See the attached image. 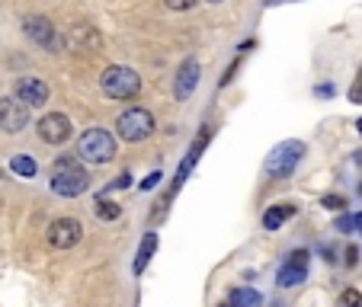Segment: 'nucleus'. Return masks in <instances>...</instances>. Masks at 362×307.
I'll return each mask as SVG.
<instances>
[{
	"instance_id": "f257e3e1",
	"label": "nucleus",
	"mask_w": 362,
	"mask_h": 307,
	"mask_svg": "<svg viewBox=\"0 0 362 307\" xmlns=\"http://www.w3.org/2000/svg\"><path fill=\"white\" fill-rule=\"evenodd\" d=\"M87 186H90V176L81 167L77 154H64V157H58L52 164V192H58L64 198H74L81 192H87Z\"/></svg>"
},
{
	"instance_id": "f03ea898",
	"label": "nucleus",
	"mask_w": 362,
	"mask_h": 307,
	"mask_svg": "<svg viewBox=\"0 0 362 307\" xmlns=\"http://www.w3.org/2000/svg\"><path fill=\"white\" fill-rule=\"evenodd\" d=\"M116 157V138L106 128H87L77 141V160L87 164H110Z\"/></svg>"
},
{
	"instance_id": "7ed1b4c3",
	"label": "nucleus",
	"mask_w": 362,
	"mask_h": 307,
	"mask_svg": "<svg viewBox=\"0 0 362 307\" xmlns=\"http://www.w3.org/2000/svg\"><path fill=\"white\" fill-rule=\"evenodd\" d=\"M100 87H103V93L112 96V100H132V96H138V90H141V77L132 68H125V64H112V68H106L100 74Z\"/></svg>"
},
{
	"instance_id": "20e7f679",
	"label": "nucleus",
	"mask_w": 362,
	"mask_h": 307,
	"mask_svg": "<svg viewBox=\"0 0 362 307\" xmlns=\"http://www.w3.org/2000/svg\"><path fill=\"white\" fill-rule=\"evenodd\" d=\"M151 131H154V116H151L148 109H141V106H132V109H125L122 116L116 119V135L129 144H138V141H144V138H151Z\"/></svg>"
},
{
	"instance_id": "39448f33",
	"label": "nucleus",
	"mask_w": 362,
	"mask_h": 307,
	"mask_svg": "<svg viewBox=\"0 0 362 307\" xmlns=\"http://www.w3.org/2000/svg\"><path fill=\"white\" fill-rule=\"evenodd\" d=\"M23 32H26L35 45L48 48V52L64 48V35H58V29L52 26V20H45V16H29V20L23 23Z\"/></svg>"
},
{
	"instance_id": "423d86ee",
	"label": "nucleus",
	"mask_w": 362,
	"mask_h": 307,
	"mask_svg": "<svg viewBox=\"0 0 362 307\" xmlns=\"http://www.w3.org/2000/svg\"><path fill=\"white\" fill-rule=\"evenodd\" d=\"M29 125V106H23L16 96H4L0 100V128L7 135H20Z\"/></svg>"
},
{
	"instance_id": "0eeeda50",
	"label": "nucleus",
	"mask_w": 362,
	"mask_h": 307,
	"mask_svg": "<svg viewBox=\"0 0 362 307\" xmlns=\"http://www.w3.org/2000/svg\"><path fill=\"white\" fill-rule=\"evenodd\" d=\"M81 237H83V227H81V221H74V218H58L55 224L48 227V243L58 246V250L77 246Z\"/></svg>"
},
{
	"instance_id": "6e6552de",
	"label": "nucleus",
	"mask_w": 362,
	"mask_h": 307,
	"mask_svg": "<svg viewBox=\"0 0 362 307\" xmlns=\"http://www.w3.org/2000/svg\"><path fill=\"white\" fill-rule=\"evenodd\" d=\"M71 119L64 112H48L45 119L39 122V138L45 144H64L71 138Z\"/></svg>"
},
{
	"instance_id": "1a4fd4ad",
	"label": "nucleus",
	"mask_w": 362,
	"mask_h": 307,
	"mask_svg": "<svg viewBox=\"0 0 362 307\" xmlns=\"http://www.w3.org/2000/svg\"><path fill=\"white\" fill-rule=\"evenodd\" d=\"M13 96L23 102V106H29V109H39V106L48 102V87L39 80V77H20L13 87Z\"/></svg>"
},
{
	"instance_id": "9d476101",
	"label": "nucleus",
	"mask_w": 362,
	"mask_h": 307,
	"mask_svg": "<svg viewBox=\"0 0 362 307\" xmlns=\"http://www.w3.org/2000/svg\"><path fill=\"white\" fill-rule=\"evenodd\" d=\"M301 144L298 141H288V144H282V148H276L273 154H269V160H267V170L269 173H288L295 164H298V157H301Z\"/></svg>"
},
{
	"instance_id": "9b49d317",
	"label": "nucleus",
	"mask_w": 362,
	"mask_h": 307,
	"mask_svg": "<svg viewBox=\"0 0 362 307\" xmlns=\"http://www.w3.org/2000/svg\"><path fill=\"white\" fill-rule=\"evenodd\" d=\"M100 42L103 39L93 26H74L68 35H64V48H68V52H96Z\"/></svg>"
},
{
	"instance_id": "f8f14e48",
	"label": "nucleus",
	"mask_w": 362,
	"mask_h": 307,
	"mask_svg": "<svg viewBox=\"0 0 362 307\" xmlns=\"http://www.w3.org/2000/svg\"><path fill=\"white\" fill-rule=\"evenodd\" d=\"M196 83H199V61H196V58H186V61L180 64V71H177V87H173L177 100H186V96H192Z\"/></svg>"
},
{
	"instance_id": "ddd939ff",
	"label": "nucleus",
	"mask_w": 362,
	"mask_h": 307,
	"mask_svg": "<svg viewBox=\"0 0 362 307\" xmlns=\"http://www.w3.org/2000/svg\"><path fill=\"white\" fill-rule=\"evenodd\" d=\"M308 275V266H298V263H286L279 269V285L282 288H292V285H301Z\"/></svg>"
},
{
	"instance_id": "4468645a",
	"label": "nucleus",
	"mask_w": 362,
	"mask_h": 307,
	"mask_svg": "<svg viewBox=\"0 0 362 307\" xmlns=\"http://www.w3.org/2000/svg\"><path fill=\"white\" fill-rule=\"evenodd\" d=\"M292 215H295L292 205H276V208H269V212L263 215V227H267V231H276V227H279L286 218H292Z\"/></svg>"
},
{
	"instance_id": "2eb2a0df",
	"label": "nucleus",
	"mask_w": 362,
	"mask_h": 307,
	"mask_svg": "<svg viewBox=\"0 0 362 307\" xmlns=\"http://www.w3.org/2000/svg\"><path fill=\"white\" fill-rule=\"evenodd\" d=\"M154 250H158V234H148L141 243V250H138V260H135V272H144V266H148V260L154 256Z\"/></svg>"
},
{
	"instance_id": "dca6fc26",
	"label": "nucleus",
	"mask_w": 362,
	"mask_h": 307,
	"mask_svg": "<svg viewBox=\"0 0 362 307\" xmlns=\"http://www.w3.org/2000/svg\"><path fill=\"white\" fill-rule=\"evenodd\" d=\"M10 170L16 173V176H35V160L33 157H26V154H16L13 160H10Z\"/></svg>"
},
{
	"instance_id": "f3484780",
	"label": "nucleus",
	"mask_w": 362,
	"mask_h": 307,
	"mask_svg": "<svg viewBox=\"0 0 362 307\" xmlns=\"http://www.w3.org/2000/svg\"><path fill=\"white\" fill-rule=\"evenodd\" d=\"M119 215H122V208H119L116 202H106V198H96V218L100 221H116Z\"/></svg>"
},
{
	"instance_id": "a211bd4d",
	"label": "nucleus",
	"mask_w": 362,
	"mask_h": 307,
	"mask_svg": "<svg viewBox=\"0 0 362 307\" xmlns=\"http://www.w3.org/2000/svg\"><path fill=\"white\" fill-rule=\"evenodd\" d=\"M231 304L234 307H257L260 304V294L250 291V288H238V291L231 294Z\"/></svg>"
},
{
	"instance_id": "6ab92c4d",
	"label": "nucleus",
	"mask_w": 362,
	"mask_h": 307,
	"mask_svg": "<svg viewBox=\"0 0 362 307\" xmlns=\"http://www.w3.org/2000/svg\"><path fill=\"white\" fill-rule=\"evenodd\" d=\"M340 307H362V294L356 291V288H346V291L340 294Z\"/></svg>"
},
{
	"instance_id": "aec40b11",
	"label": "nucleus",
	"mask_w": 362,
	"mask_h": 307,
	"mask_svg": "<svg viewBox=\"0 0 362 307\" xmlns=\"http://www.w3.org/2000/svg\"><path fill=\"white\" fill-rule=\"evenodd\" d=\"M324 208H330V212H343V208H346V198L343 195H324Z\"/></svg>"
},
{
	"instance_id": "412c9836",
	"label": "nucleus",
	"mask_w": 362,
	"mask_h": 307,
	"mask_svg": "<svg viewBox=\"0 0 362 307\" xmlns=\"http://www.w3.org/2000/svg\"><path fill=\"white\" fill-rule=\"evenodd\" d=\"M349 100L359 102V106H362V71H359V77H356V83L349 87Z\"/></svg>"
},
{
	"instance_id": "4be33fe9",
	"label": "nucleus",
	"mask_w": 362,
	"mask_h": 307,
	"mask_svg": "<svg viewBox=\"0 0 362 307\" xmlns=\"http://www.w3.org/2000/svg\"><path fill=\"white\" fill-rule=\"evenodd\" d=\"M164 4H167L170 10H192L199 0H164Z\"/></svg>"
},
{
	"instance_id": "5701e85b",
	"label": "nucleus",
	"mask_w": 362,
	"mask_h": 307,
	"mask_svg": "<svg viewBox=\"0 0 362 307\" xmlns=\"http://www.w3.org/2000/svg\"><path fill=\"white\" fill-rule=\"evenodd\" d=\"M158 183H160V170L158 173H148V176H144V183H141V189H154Z\"/></svg>"
},
{
	"instance_id": "b1692460",
	"label": "nucleus",
	"mask_w": 362,
	"mask_h": 307,
	"mask_svg": "<svg viewBox=\"0 0 362 307\" xmlns=\"http://www.w3.org/2000/svg\"><path fill=\"white\" fill-rule=\"evenodd\" d=\"M125 186H132V176H129V173H122V176H119L116 183L110 186V189H125Z\"/></svg>"
},
{
	"instance_id": "393cba45",
	"label": "nucleus",
	"mask_w": 362,
	"mask_h": 307,
	"mask_svg": "<svg viewBox=\"0 0 362 307\" xmlns=\"http://www.w3.org/2000/svg\"><path fill=\"white\" fill-rule=\"evenodd\" d=\"M356 260H359V250H356V246H346V266H356Z\"/></svg>"
},
{
	"instance_id": "a878e982",
	"label": "nucleus",
	"mask_w": 362,
	"mask_h": 307,
	"mask_svg": "<svg viewBox=\"0 0 362 307\" xmlns=\"http://www.w3.org/2000/svg\"><path fill=\"white\" fill-rule=\"evenodd\" d=\"M337 227H340V231H349V227H353V218H349V215H343V218L337 221Z\"/></svg>"
},
{
	"instance_id": "bb28decb",
	"label": "nucleus",
	"mask_w": 362,
	"mask_h": 307,
	"mask_svg": "<svg viewBox=\"0 0 362 307\" xmlns=\"http://www.w3.org/2000/svg\"><path fill=\"white\" fill-rule=\"evenodd\" d=\"M353 227H359V231H362V212H359V215H356V218H353Z\"/></svg>"
},
{
	"instance_id": "cd10ccee",
	"label": "nucleus",
	"mask_w": 362,
	"mask_h": 307,
	"mask_svg": "<svg viewBox=\"0 0 362 307\" xmlns=\"http://www.w3.org/2000/svg\"><path fill=\"white\" fill-rule=\"evenodd\" d=\"M356 128H359V135H362V119H359V122H356Z\"/></svg>"
},
{
	"instance_id": "c85d7f7f",
	"label": "nucleus",
	"mask_w": 362,
	"mask_h": 307,
	"mask_svg": "<svg viewBox=\"0 0 362 307\" xmlns=\"http://www.w3.org/2000/svg\"><path fill=\"white\" fill-rule=\"evenodd\" d=\"M209 4H218V0H209Z\"/></svg>"
},
{
	"instance_id": "c756f323",
	"label": "nucleus",
	"mask_w": 362,
	"mask_h": 307,
	"mask_svg": "<svg viewBox=\"0 0 362 307\" xmlns=\"http://www.w3.org/2000/svg\"><path fill=\"white\" fill-rule=\"evenodd\" d=\"M221 307H231V304H221Z\"/></svg>"
}]
</instances>
